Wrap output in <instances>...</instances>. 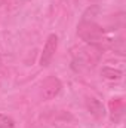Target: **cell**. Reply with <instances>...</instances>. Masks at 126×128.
I'll return each mask as SVG.
<instances>
[{"label":"cell","mask_w":126,"mask_h":128,"mask_svg":"<svg viewBox=\"0 0 126 128\" xmlns=\"http://www.w3.org/2000/svg\"><path fill=\"white\" fill-rule=\"evenodd\" d=\"M77 34L88 43L91 45H99L105 40V36H104V30L95 24V22H89V21H83L80 26H79V30Z\"/></svg>","instance_id":"1"},{"label":"cell","mask_w":126,"mask_h":128,"mask_svg":"<svg viewBox=\"0 0 126 128\" xmlns=\"http://www.w3.org/2000/svg\"><path fill=\"white\" fill-rule=\"evenodd\" d=\"M57 49H58V36L57 34H49V37L46 39V43L43 46L42 55H40V66L42 67H48L51 64Z\"/></svg>","instance_id":"2"},{"label":"cell","mask_w":126,"mask_h":128,"mask_svg":"<svg viewBox=\"0 0 126 128\" xmlns=\"http://www.w3.org/2000/svg\"><path fill=\"white\" fill-rule=\"evenodd\" d=\"M61 88H63V84L60 82V79H57V78H49V79H46V80L43 82L42 90H40V96H42L43 100L49 101V100L55 98V97L60 94Z\"/></svg>","instance_id":"3"},{"label":"cell","mask_w":126,"mask_h":128,"mask_svg":"<svg viewBox=\"0 0 126 128\" xmlns=\"http://www.w3.org/2000/svg\"><path fill=\"white\" fill-rule=\"evenodd\" d=\"M86 107H88L89 113L96 119H102L105 116V109H104L102 103L99 100L94 98V97H88L86 98Z\"/></svg>","instance_id":"4"},{"label":"cell","mask_w":126,"mask_h":128,"mask_svg":"<svg viewBox=\"0 0 126 128\" xmlns=\"http://www.w3.org/2000/svg\"><path fill=\"white\" fill-rule=\"evenodd\" d=\"M101 74H102L105 79H110V80H119V79L122 78V72H120V70H114V68H111V67H102Z\"/></svg>","instance_id":"5"},{"label":"cell","mask_w":126,"mask_h":128,"mask_svg":"<svg viewBox=\"0 0 126 128\" xmlns=\"http://www.w3.org/2000/svg\"><path fill=\"white\" fill-rule=\"evenodd\" d=\"M13 127H15V121L7 115L0 113V128H13Z\"/></svg>","instance_id":"6"}]
</instances>
